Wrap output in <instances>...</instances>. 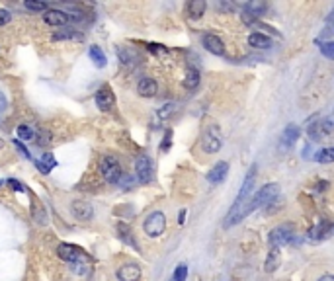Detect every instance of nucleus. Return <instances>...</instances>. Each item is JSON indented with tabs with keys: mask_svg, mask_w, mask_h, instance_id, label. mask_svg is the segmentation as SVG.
I'll return each instance as SVG.
<instances>
[{
	"mask_svg": "<svg viewBox=\"0 0 334 281\" xmlns=\"http://www.w3.org/2000/svg\"><path fill=\"white\" fill-rule=\"evenodd\" d=\"M256 164H252L250 168H248V172H246V176H244V182H242V186H240V189H239V193H237V197H235V201H233V207H231V211H229V215H227V219H231L240 207H244L246 205V201H248V197H250V193L254 191V187H256Z\"/></svg>",
	"mask_w": 334,
	"mask_h": 281,
	"instance_id": "nucleus-1",
	"label": "nucleus"
},
{
	"mask_svg": "<svg viewBox=\"0 0 334 281\" xmlns=\"http://www.w3.org/2000/svg\"><path fill=\"white\" fill-rule=\"evenodd\" d=\"M223 131L217 123H207L203 127V133H201V148L203 152L207 154H215L221 150L223 146Z\"/></svg>",
	"mask_w": 334,
	"mask_h": 281,
	"instance_id": "nucleus-2",
	"label": "nucleus"
},
{
	"mask_svg": "<svg viewBox=\"0 0 334 281\" xmlns=\"http://www.w3.org/2000/svg\"><path fill=\"white\" fill-rule=\"evenodd\" d=\"M98 170L102 174V178L108 182V184H119L121 178H123V170H121V164L118 162L116 156H102L100 158V164H98Z\"/></svg>",
	"mask_w": 334,
	"mask_h": 281,
	"instance_id": "nucleus-3",
	"label": "nucleus"
},
{
	"mask_svg": "<svg viewBox=\"0 0 334 281\" xmlns=\"http://www.w3.org/2000/svg\"><path fill=\"white\" fill-rule=\"evenodd\" d=\"M165 229H167V215H165L163 211H153V213L145 219V223H143V231H145V234L151 236V238L163 236Z\"/></svg>",
	"mask_w": 334,
	"mask_h": 281,
	"instance_id": "nucleus-4",
	"label": "nucleus"
},
{
	"mask_svg": "<svg viewBox=\"0 0 334 281\" xmlns=\"http://www.w3.org/2000/svg\"><path fill=\"white\" fill-rule=\"evenodd\" d=\"M268 240H270V246H276V248L286 246V244H291L295 240V229H293V225H280V227H276L270 233Z\"/></svg>",
	"mask_w": 334,
	"mask_h": 281,
	"instance_id": "nucleus-5",
	"label": "nucleus"
},
{
	"mask_svg": "<svg viewBox=\"0 0 334 281\" xmlns=\"http://www.w3.org/2000/svg\"><path fill=\"white\" fill-rule=\"evenodd\" d=\"M135 174L139 178L141 184H151L153 178H155V166H153V160L147 156V154H141L135 158Z\"/></svg>",
	"mask_w": 334,
	"mask_h": 281,
	"instance_id": "nucleus-6",
	"label": "nucleus"
},
{
	"mask_svg": "<svg viewBox=\"0 0 334 281\" xmlns=\"http://www.w3.org/2000/svg\"><path fill=\"white\" fill-rule=\"evenodd\" d=\"M307 133L313 140H325L329 135L334 133V121L333 119H319L307 127Z\"/></svg>",
	"mask_w": 334,
	"mask_h": 281,
	"instance_id": "nucleus-7",
	"label": "nucleus"
},
{
	"mask_svg": "<svg viewBox=\"0 0 334 281\" xmlns=\"http://www.w3.org/2000/svg\"><path fill=\"white\" fill-rule=\"evenodd\" d=\"M57 254H59L63 260L71 262V264H78V266H82V264H86V262H88V256H86L80 248L71 246V244H61V246L57 248Z\"/></svg>",
	"mask_w": 334,
	"mask_h": 281,
	"instance_id": "nucleus-8",
	"label": "nucleus"
},
{
	"mask_svg": "<svg viewBox=\"0 0 334 281\" xmlns=\"http://www.w3.org/2000/svg\"><path fill=\"white\" fill-rule=\"evenodd\" d=\"M94 100H96V106H98L102 112H110V110H114V106H116V96H114V90H112L108 84H104V86H102V88L96 92Z\"/></svg>",
	"mask_w": 334,
	"mask_h": 281,
	"instance_id": "nucleus-9",
	"label": "nucleus"
},
{
	"mask_svg": "<svg viewBox=\"0 0 334 281\" xmlns=\"http://www.w3.org/2000/svg\"><path fill=\"white\" fill-rule=\"evenodd\" d=\"M333 229L334 225L331 221H327V219H321L311 231H309V234H307V238L311 240V242H319V240H323V238H327L329 234H333Z\"/></svg>",
	"mask_w": 334,
	"mask_h": 281,
	"instance_id": "nucleus-10",
	"label": "nucleus"
},
{
	"mask_svg": "<svg viewBox=\"0 0 334 281\" xmlns=\"http://www.w3.org/2000/svg\"><path fill=\"white\" fill-rule=\"evenodd\" d=\"M71 215L74 219H78V221H90L94 217V207L90 203L78 199V201H72L71 203Z\"/></svg>",
	"mask_w": 334,
	"mask_h": 281,
	"instance_id": "nucleus-11",
	"label": "nucleus"
},
{
	"mask_svg": "<svg viewBox=\"0 0 334 281\" xmlns=\"http://www.w3.org/2000/svg\"><path fill=\"white\" fill-rule=\"evenodd\" d=\"M118 281H139L141 280V268L137 264H123L116 272Z\"/></svg>",
	"mask_w": 334,
	"mask_h": 281,
	"instance_id": "nucleus-12",
	"label": "nucleus"
},
{
	"mask_svg": "<svg viewBox=\"0 0 334 281\" xmlns=\"http://www.w3.org/2000/svg\"><path fill=\"white\" fill-rule=\"evenodd\" d=\"M137 94H139L141 98H155V96L159 94V84H157V80L151 78V76H143V78L139 80V84H137Z\"/></svg>",
	"mask_w": 334,
	"mask_h": 281,
	"instance_id": "nucleus-13",
	"label": "nucleus"
},
{
	"mask_svg": "<svg viewBox=\"0 0 334 281\" xmlns=\"http://www.w3.org/2000/svg\"><path fill=\"white\" fill-rule=\"evenodd\" d=\"M301 137V129L295 125V123H291V125H287L286 129H284V133H282V137H280V146L282 148H291L297 140Z\"/></svg>",
	"mask_w": 334,
	"mask_h": 281,
	"instance_id": "nucleus-14",
	"label": "nucleus"
},
{
	"mask_svg": "<svg viewBox=\"0 0 334 281\" xmlns=\"http://www.w3.org/2000/svg\"><path fill=\"white\" fill-rule=\"evenodd\" d=\"M69 14L63 12V10H47L43 14V22L47 25H53V27H61V25H67L69 23Z\"/></svg>",
	"mask_w": 334,
	"mask_h": 281,
	"instance_id": "nucleus-15",
	"label": "nucleus"
},
{
	"mask_svg": "<svg viewBox=\"0 0 334 281\" xmlns=\"http://www.w3.org/2000/svg\"><path fill=\"white\" fill-rule=\"evenodd\" d=\"M201 45H203L209 53H213V55H225V43H223L217 35H213V33H205V35L201 37Z\"/></svg>",
	"mask_w": 334,
	"mask_h": 281,
	"instance_id": "nucleus-16",
	"label": "nucleus"
},
{
	"mask_svg": "<svg viewBox=\"0 0 334 281\" xmlns=\"http://www.w3.org/2000/svg\"><path fill=\"white\" fill-rule=\"evenodd\" d=\"M227 172H229V162L221 160V162H217V164L207 172V182L213 184V186H217V184H221V182L227 178Z\"/></svg>",
	"mask_w": 334,
	"mask_h": 281,
	"instance_id": "nucleus-17",
	"label": "nucleus"
},
{
	"mask_svg": "<svg viewBox=\"0 0 334 281\" xmlns=\"http://www.w3.org/2000/svg\"><path fill=\"white\" fill-rule=\"evenodd\" d=\"M282 266V252H280V248H276V246H270V252H268V256H266V262H264V272H268V274H274L278 268Z\"/></svg>",
	"mask_w": 334,
	"mask_h": 281,
	"instance_id": "nucleus-18",
	"label": "nucleus"
},
{
	"mask_svg": "<svg viewBox=\"0 0 334 281\" xmlns=\"http://www.w3.org/2000/svg\"><path fill=\"white\" fill-rule=\"evenodd\" d=\"M207 10V2L205 0H190L186 6V14L190 20H199Z\"/></svg>",
	"mask_w": 334,
	"mask_h": 281,
	"instance_id": "nucleus-19",
	"label": "nucleus"
},
{
	"mask_svg": "<svg viewBox=\"0 0 334 281\" xmlns=\"http://www.w3.org/2000/svg\"><path fill=\"white\" fill-rule=\"evenodd\" d=\"M248 45L254 47V49H270L272 47V39L260 31H252L248 35Z\"/></svg>",
	"mask_w": 334,
	"mask_h": 281,
	"instance_id": "nucleus-20",
	"label": "nucleus"
},
{
	"mask_svg": "<svg viewBox=\"0 0 334 281\" xmlns=\"http://www.w3.org/2000/svg\"><path fill=\"white\" fill-rule=\"evenodd\" d=\"M244 10H246V16H254V18H260L266 14L268 10V4L262 2V0H250L244 4Z\"/></svg>",
	"mask_w": 334,
	"mask_h": 281,
	"instance_id": "nucleus-21",
	"label": "nucleus"
},
{
	"mask_svg": "<svg viewBox=\"0 0 334 281\" xmlns=\"http://www.w3.org/2000/svg\"><path fill=\"white\" fill-rule=\"evenodd\" d=\"M199 80H201V74H199V70L190 67V69L186 70L184 88H186V90H193V88H197V86H199Z\"/></svg>",
	"mask_w": 334,
	"mask_h": 281,
	"instance_id": "nucleus-22",
	"label": "nucleus"
},
{
	"mask_svg": "<svg viewBox=\"0 0 334 281\" xmlns=\"http://www.w3.org/2000/svg\"><path fill=\"white\" fill-rule=\"evenodd\" d=\"M88 57L92 59V63H94L98 69L106 67V63H108L106 53H104V51H102V47H98V45H92V47L88 49Z\"/></svg>",
	"mask_w": 334,
	"mask_h": 281,
	"instance_id": "nucleus-23",
	"label": "nucleus"
},
{
	"mask_svg": "<svg viewBox=\"0 0 334 281\" xmlns=\"http://www.w3.org/2000/svg\"><path fill=\"white\" fill-rule=\"evenodd\" d=\"M118 233H119V238H121L125 244H131L133 248H137V242H135V238H133V233H131V229H129L125 223H119V225H118Z\"/></svg>",
	"mask_w": 334,
	"mask_h": 281,
	"instance_id": "nucleus-24",
	"label": "nucleus"
},
{
	"mask_svg": "<svg viewBox=\"0 0 334 281\" xmlns=\"http://www.w3.org/2000/svg\"><path fill=\"white\" fill-rule=\"evenodd\" d=\"M315 160L321 162V164H331L334 162V146H327V148H321L315 152Z\"/></svg>",
	"mask_w": 334,
	"mask_h": 281,
	"instance_id": "nucleus-25",
	"label": "nucleus"
},
{
	"mask_svg": "<svg viewBox=\"0 0 334 281\" xmlns=\"http://www.w3.org/2000/svg\"><path fill=\"white\" fill-rule=\"evenodd\" d=\"M35 135H37V131L33 127H29L27 123L18 125V137L22 140H35Z\"/></svg>",
	"mask_w": 334,
	"mask_h": 281,
	"instance_id": "nucleus-26",
	"label": "nucleus"
},
{
	"mask_svg": "<svg viewBox=\"0 0 334 281\" xmlns=\"http://www.w3.org/2000/svg\"><path fill=\"white\" fill-rule=\"evenodd\" d=\"M24 6L27 8V10H33V12H47L49 8V4L47 2H37V0H25L24 2Z\"/></svg>",
	"mask_w": 334,
	"mask_h": 281,
	"instance_id": "nucleus-27",
	"label": "nucleus"
},
{
	"mask_svg": "<svg viewBox=\"0 0 334 281\" xmlns=\"http://www.w3.org/2000/svg\"><path fill=\"white\" fill-rule=\"evenodd\" d=\"M319 47H321V53H323L327 59L334 61V41H321Z\"/></svg>",
	"mask_w": 334,
	"mask_h": 281,
	"instance_id": "nucleus-28",
	"label": "nucleus"
},
{
	"mask_svg": "<svg viewBox=\"0 0 334 281\" xmlns=\"http://www.w3.org/2000/svg\"><path fill=\"white\" fill-rule=\"evenodd\" d=\"M33 217H35V221L39 223V225H45L47 223V213H45V209H41V205L35 201V205H33Z\"/></svg>",
	"mask_w": 334,
	"mask_h": 281,
	"instance_id": "nucleus-29",
	"label": "nucleus"
},
{
	"mask_svg": "<svg viewBox=\"0 0 334 281\" xmlns=\"http://www.w3.org/2000/svg\"><path fill=\"white\" fill-rule=\"evenodd\" d=\"M35 142H37L39 146L49 144V142H51V133H49L47 129H39V131H37V135H35Z\"/></svg>",
	"mask_w": 334,
	"mask_h": 281,
	"instance_id": "nucleus-30",
	"label": "nucleus"
},
{
	"mask_svg": "<svg viewBox=\"0 0 334 281\" xmlns=\"http://www.w3.org/2000/svg\"><path fill=\"white\" fill-rule=\"evenodd\" d=\"M186 278H188V266H186V264H180V266L174 270L172 281H186Z\"/></svg>",
	"mask_w": 334,
	"mask_h": 281,
	"instance_id": "nucleus-31",
	"label": "nucleus"
},
{
	"mask_svg": "<svg viewBox=\"0 0 334 281\" xmlns=\"http://www.w3.org/2000/svg\"><path fill=\"white\" fill-rule=\"evenodd\" d=\"M174 108H176L174 104H165V106L159 110V117H161V119H167V117H170V116L174 114Z\"/></svg>",
	"mask_w": 334,
	"mask_h": 281,
	"instance_id": "nucleus-32",
	"label": "nucleus"
},
{
	"mask_svg": "<svg viewBox=\"0 0 334 281\" xmlns=\"http://www.w3.org/2000/svg\"><path fill=\"white\" fill-rule=\"evenodd\" d=\"M74 37H76V31H74V29H65V31L53 35L55 41H59V39H74Z\"/></svg>",
	"mask_w": 334,
	"mask_h": 281,
	"instance_id": "nucleus-33",
	"label": "nucleus"
},
{
	"mask_svg": "<svg viewBox=\"0 0 334 281\" xmlns=\"http://www.w3.org/2000/svg\"><path fill=\"white\" fill-rule=\"evenodd\" d=\"M41 162H43V166H45V168H49V170L57 166V160L53 158V154H51V152H45V154H43V160H41Z\"/></svg>",
	"mask_w": 334,
	"mask_h": 281,
	"instance_id": "nucleus-34",
	"label": "nucleus"
},
{
	"mask_svg": "<svg viewBox=\"0 0 334 281\" xmlns=\"http://www.w3.org/2000/svg\"><path fill=\"white\" fill-rule=\"evenodd\" d=\"M10 22H12V14L8 10H4V8H0V25H6Z\"/></svg>",
	"mask_w": 334,
	"mask_h": 281,
	"instance_id": "nucleus-35",
	"label": "nucleus"
},
{
	"mask_svg": "<svg viewBox=\"0 0 334 281\" xmlns=\"http://www.w3.org/2000/svg\"><path fill=\"white\" fill-rule=\"evenodd\" d=\"M8 186H12V189H16V191H22V193H27V189H25V186H24V184H20L18 180H8Z\"/></svg>",
	"mask_w": 334,
	"mask_h": 281,
	"instance_id": "nucleus-36",
	"label": "nucleus"
},
{
	"mask_svg": "<svg viewBox=\"0 0 334 281\" xmlns=\"http://www.w3.org/2000/svg\"><path fill=\"white\" fill-rule=\"evenodd\" d=\"M14 144H16V148H18V150L24 154V158H29V160H31V154H29V150H27V148L22 144V140H14Z\"/></svg>",
	"mask_w": 334,
	"mask_h": 281,
	"instance_id": "nucleus-37",
	"label": "nucleus"
},
{
	"mask_svg": "<svg viewBox=\"0 0 334 281\" xmlns=\"http://www.w3.org/2000/svg\"><path fill=\"white\" fill-rule=\"evenodd\" d=\"M170 144H172V131L168 129L167 135H165V142H163V146H161V150H168L170 148Z\"/></svg>",
	"mask_w": 334,
	"mask_h": 281,
	"instance_id": "nucleus-38",
	"label": "nucleus"
},
{
	"mask_svg": "<svg viewBox=\"0 0 334 281\" xmlns=\"http://www.w3.org/2000/svg\"><path fill=\"white\" fill-rule=\"evenodd\" d=\"M33 162H35V166L39 168V172H41V174H49V172H51L49 168H45V166H43V162H39V160H33Z\"/></svg>",
	"mask_w": 334,
	"mask_h": 281,
	"instance_id": "nucleus-39",
	"label": "nucleus"
},
{
	"mask_svg": "<svg viewBox=\"0 0 334 281\" xmlns=\"http://www.w3.org/2000/svg\"><path fill=\"white\" fill-rule=\"evenodd\" d=\"M6 106H8V100H6V96L0 92V114L6 110Z\"/></svg>",
	"mask_w": 334,
	"mask_h": 281,
	"instance_id": "nucleus-40",
	"label": "nucleus"
},
{
	"mask_svg": "<svg viewBox=\"0 0 334 281\" xmlns=\"http://www.w3.org/2000/svg\"><path fill=\"white\" fill-rule=\"evenodd\" d=\"M327 187H329V182H323V180L317 182V189H319V191H325Z\"/></svg>",
	"mask_w": 334,
	"mask_h": 281,
	"instance_id": "nucleus-41",
	"label": "nucleus"
},
{
	"mask_svg": "<svg viewBox=\"0 0 334 281\" xmlns=\"http://www.w3.org/2000/svg\"><path fill=\"white\" fill-rule=\"evenodd\" d=\"M184 221H186V209H182V211H180V219H178V223H180V225H184Z\"/></svg>",
	"mask_w": 334,
	"mask_h": 281,
	"instance_id": "nucleus-42",
	"label": "nucleus"
},
{
	"mask_svg": "<svg viewBox=\"0 0 334 281\" xmlns=\"http://www.w3.org/2000/svg\"><path fill=\"white\" fill-rule=\"evenodd\" d=\"M319 281H334V276H331V274H327V276H321V278H319Z\"/></svg>",
	"mask_w": 334,
	"mask_h": 281,
	"instance_id": "nucleus-43",
	"label": "nucleus"
},
{
	"mask_svg": "<svg viewBox=\"0 0 334 281\" xmlns=\"http://www.w3.org/2000/svg\"><path fill=\"white\" fill-rule=\"evenodd\" d=\"M4 146H6V140H4V139H0V150H2Z\"/></svg>",
	"mask_w": 334,
	"mask_h": 281,
	"instance_id": "nucleus-44",
	"label": "nucleus"
},
{
	"mask_svg": "<svg viewBox=\"0 0 334 281\" xmlns=\"http://www.w3.org/2000/svg\"><path fill=\"white\" fill-rule=\"evenodd\" d=\"M333 234H334V229H333Z\"/></svg>",
	"mask_w": 334,
	"mask_h": 281,
	"instance_id": "nucleus-45",
	"label": "nucleus"
},
{
	"mask_svg": "<svg viewBox=\"0 0 334 281\" xmlns=\"http://www.w3.org/2000/svg\"><path fill=\"white\" fill-rule=\"evenodd\" d=\"M0 184H2V182H0Z\"/></svg>",
	"mask_w": 334,
	"mask_h": 281,
	"instance_id": "nucleus-46",
	"label": "nucleus"
}]
</instances>
